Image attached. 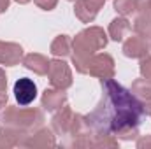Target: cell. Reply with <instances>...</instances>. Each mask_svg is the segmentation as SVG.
Here are the masks:
<instances>
[{
  "mask_svg": "<svg viewBox=\"0 0 151 149\" xmlns=\"http://www.w3.org/2000/svg\"><path fill=\"white\" fill-rule=\"evenodd\" d=\"M9 9V0H0V12H5Z\"/></svg>",
  "mask_w": 151,
  "mask_h": 149,
  "instance_id": "25",
  "label": "cell"
},
{
  "mask_svg": "<svg viewBox=\"0 0 151 149\" xmlns=\"http://www.w3.org/2000/svg\"><path fill=\"white\" fill-rule=\"evenodd\" d=\"M5 104H7V93L5 91H0V111L5 107Z\"/></svg>",
  "mask_w": 151,
  "mask_h": 149,
  "instance_id": "24",
  "label": "cell"
},
{
  "mask_svg": "<svg viewBox=\"0 0 151 149\" xmlns=\"http://www.w3.org/2000/svg\"><path fill=\"white\" fill-rule=\"evenodd\" d=\"M114 11L127 18L137 11V0H114Z\"/></svg>",
  "mask_w": 151,
  "mask_h": 149,
  "instance_id": "17",
  "label": "cell"
},
{
  "mask_svg": "<svg viewBox=\"0 0 151 149\" xmlns=\"http://www.w3.org/2000/svg\"><path fill=\"white\" fill-rule=\"evenodd\" d=\"M134 32L141 37H151V18L144 14H137V18L134 19Z\"/></svg>",
  "mask_w": 151,
  "mask_h": 149,
  "instance_id": "16",
  "label": "cell"
},
{
  "mask_svg": "<svg viewBox=\"0 0 151 149\" xmlns=\"http://www.w3.org/2000/svg\"><path fill=\"white\" fill-rule=\"evenodd\" d=\"M7 88V77H5V72L0 69V91H5Z\"/></svg>",
  "mask_w": 151,
  "mask_h": 149,
  "instance_id": "23",
  "label": "cell"
},
{
  "mask_svg": "<svg viewBox=\"0 0 151 149\" xmlns=\"http://www.w3.org/2000/svg\"><path fill=\"white\" fill-rule=\"evenodd\" d=\"M67 104V93L65 90H58V88H49L42 93L40 98V105L42 109L47 112H55L60 107H63Z\"/></svg>",
  "mask_w": 151,
  "mask_h": 149,
  "instance_id": "9",
  "label": "cell"
},
{
  "mask_svg": "<svg viewBox=\"0 0 151 149\" xmlns=\"http://www.w3.org/2000/svg\"><path fill=\"white\" fill-rule=\"evenodd\" d=\"M35 5H39L42 11H53L58 4V0H34Z\"/></svg>",
  "mask_w": 151,
  "mask_h": 149,
  "instance_id": "20",
  "label": "cell"
},
{
  "mask_svg": "<svg viewBox=\"0 0 151 149\" xmlns=\"http://www.w3.org/2000/svg\"><path fill=\"white\" fill-rule=\"evenodd\" d=\"M74 14L76 18L79 21H83V23H93L97 14H99V9H95L88 0H76Z\"/></svg>",
  "mask_w": 151,
  "mask_h": 149,
  "instance_id": "13",
  "label": "cell"
},
{
  "mask_svg": "<svg viewBox=\"0 0 151 149\" xmlns=\"http://www.w3.org/2000/svg\"><path fill=\"white\" fill-rule=\"evenodd\" d=\"M150 53V47H148V40L146 37H141V35H132L125 40L123 44V54L127 58H144L148 56Z\"/></svg>",
  "mask_w": 151,
  "mask_h": 149,
  "instance_id": "10",
  "label": "cell"
},
{
  "mask_svg": "<svg viewBox=\"0 0 151 149\" xmlns=\"http://www.w3.org/2000/svg\"><path fill=\"white\" fill-rule=\"evenodd\" d=\"M141 104H142V111H144V114L151 117V98H148V100H142Z\"/></svg>",
  "mask_w": 151,
  "mask_h": 149,
  "instance_id": "22",
  "label": "cell"
},
{
  "mask_svg": "<svg viewBox=\"0 0 151 149\" xmlns=\"http://www.w3.org/2000/svg\"><path fill=\"white\" fill-rule=\"evenodd\" d=\"M47 77L53 88L58 90H69L72 86V72L67 62L62 58L49 60V69H47Z\"/></svg>",
  "mask_w": 151,
  "mask_h": 149,
  "instance_id": "5",
  "label": "cell"
},
{
  "mask_svg": "<svg viewBox=\"0 0 151 149\" xmlns=\"http://www.w3.org/2000/svg\"><path fill=\"white\" fill-rule=\"evenodd\" d=\"M130 30H132V23L125 16H118V18H114L113 21H111V25H109V37L113 39V40H116V42H119V40H123V37Z\"/></svg>",
  "mask_w": 151,
  "mask_h": 149,
  "instance_id": "14",
  "label": "cell"
},
{
  "mask_svg": "<svg viewBox=\"0 0 151 149\" xmlns=\"http://www.w3.org/2000/svg\"><path fill=\"white\" fill-rule=\"evenodd\" d=\"M139 70H141V75H142L144 79L151 81V56H144V58H141Z\"/></svg>",
  "mask_w": 151,
  "mask_h": 149,
  "instance_id": "18",
  "label": "cell"
},
{
  "mask_svg": "<svg viewBox=\"0 0 151 149\" xmlns=\"http://www.w3.org/2000/svg\"><path fill=\"white\" fill-rule=\"evenodd\" d=\"M69 2H76V0H69Z\"/></svg>",
  "mask_w": 151,
  "mask_h": 149,
  "instance_id": "28",
  "label": "cell"
},
{
  "mask_svg": "<svg viewBox=\"0 0 151 149\" xmlns=\"http://www.w3.org/2000/svg\"><path fill=\"white\" fill-rule=\"evenodd\" d=\"M14 97L19 105H28L35 100L37 97V86L32 79L21 77L14 82Z\"/></svg>",
  "mask_w": 151,
  "mask_h": 149,
  "instance_id": "7",
  "label": "cell"
},
{
  "mask_svg": "<svg viewBox=\"0 0 151 149\" xmlns=\"http://www.w3.org/2000/svg\"><path fill=\"white\" fill-rule=\"evenodd\" d=\"M107 46V34L100 27H88L72 39V63L79 74H84L86 62Z\"/></svg>",
  "mask_w": 151,
  "mask_h": 149,
  "instance_id": "2",
  "label": "cell"
},
{
  "mask_svg": "<svg viewBox=\"0 0 151 149\" xmlns=\"http://www.w3.org/2000/svg\"><path fill=\"white\" fill-rule=\"evenodd\" d=\"M104 97L99 105L84 116L86 125L97 133H109L121 140L139 139L142 117L141 100L114 79L102 81Z\"/></svg>",
  "mask_w": 151,
  "mask_h": 149,
  "instance_id": "1",
  "label": "cell"
},
{
  "mask_svg": "<svg viewBox=\"0 0 151 149\" xmlns=\"http://www.w3.org/2000/svg\"><path fill=\"white\" fill-rule=\"evenodd\" d=\"M49 51L55 58H65L72 53V40L69 39V35H58L51 42Z\"/></svg>",
  "mask_w": 151,
  "mask_h": 149,
  "instance_id": "15",
  "label": "cell"
},
{
  "mask_svg": "<svg viewBox=\"0 0 151 149\" xmlns=\"http://www.w3.org/2000/svg\"><path fill=\"white\" fill-rule=\"evenodd\" d=\"M135 12L151 18V0H137V11Z\"/></svg>",
  "mask_w": 151,
  "mask_h": 149,
  "instance_id": "19",
  "label": "cell"
},
{
  "mask_svg": "<svg viewBox=\"0 0 151 149\" xmlns=\"http://www.w3.org/2000/svg\"><path fill=\"white\" fill-rule=\"evenodd\" d=\"M146 40H148V47H150V53H151V37H148Z\"/></svg>",
  "mask_w": 151,
  "mask_h": 149,
  "instance_id": "27",
  "label": "cell"
},
{
  "mask_svg": "<svg viewBox=\"0 0 151 149\" xmlns=\"http://www.w3.org/2000/svg\"><path fill=\"white\" fill-rule=\"evenodd\" d=\"M0 123L2 126H11L23 132H34L35 128L42 126L44 114L40 109L35 107H16L9 105L0 112Z\"/></svg>",
  "mask_w": 151,
  "mask_h": 149,
  "instance_id": "3",
  "label": "cell"
},
{
  "mask_svg": "<svg viewBox=\"0 0 151 149\" xmlns=\"http://www.w3.org/2000/svg\"><path fill=\"white\" fill-rule=\"evenodd\" d=\"M55 146H56L55 133L46 126H39L34 132H30L23 142V148H55Z\"/></svg>",
  "mask_w": 151,
  "mask_h": 149,
  "instance_id": "6",
  "label": "cell"
},
{
  "mask_svg": "<svg viewBox=\"0 0 151 149\" xmlns=\"http://www.w3.org/2000/svg\"><path fill=\"white\" fill-rule=\"evenodd\" d=\"M114 60L111 54L107 53H95L88 62H86V67H84V74L86 75H93L100 81H106V79H113L114 77Z\"/></svg>",
  "mask_w": 151,
  "mask_h": 149,
  "instance_id": "4",
  "label": "cell"
},
{
  "mask_svg": "<svg viewBox=\"0 0 151 149\" xmlns=\"http://www.w3.org/2000/svg\"><path fill=\"white\" fill-rule=\"evenodd\" d=\"M150 82H151V81H150Z\"/></svg>",
  "mask_w": 151,
  "mask_h": 149,
  "instance_id": "29",
  "label": "cell"
},
{
  "mask_svg": "<svg viewBox=\"0 0 151 149\" xmlns=\"http://www.w3.org/2000/svg\"><path fill=\"white\" fill-rule=\"evenodd\" d=\"M14 2H18V4H28L30 0H14Z\"/></svg>",
  "mask_w": 151,
  "mask_h": 149,
  "instance_id": "26",
  "label": "cell"
},
{
  "mask_svg": "<svg viewBox=\"0 0 151 149\" xmlns=\"http://www.w3.org/2000/svg\"><path fill=\"white\" fill-rule=\"evenodd\" d=\"M23 65L32 70L34 74L37 75H46L47 74V69H49V60L39 53H30L27 56H23Z\"/></svg>",
  "mask_w": 151,
  "mask_h": 149,
  "instance_id": "12",
  "label": "cell"
},
{
  "mask_svg": "<svg viewBox=\"0 0 151 149\" xmlns=\"http://www.w3.org/2000/svg\"><path fill=\"white\" fill-rule=\"evenodd\" d=\"M30 132L16 130L11 126H2L0 128V149H11V148H23V142Z\"/></svg>",
  "mask_w": 151,
  "mask_h": 149,
  "instance_id": "11",
  "label": "cell"
},
{
  "mask_svg": "<svg viewBox=\"0 0 151 149\" xmlns=\"http://www.w3.org/2000/svg\"><path fill=\"white\" fill-rule=\"evenodd\" d=\"M137 148L139 149H151V135H146V137H141L137 139Z\"/></svg>",
  "mask_w": 151,
  "mask_h": 149,
  "instance_id": "21",
  "label": "cell"
},
{
  "mask_svg": "<svg viewBox=\"0 0 151 149\" xmlns=\"http://www.w3.org/2000/svg\"><path fill=\"white\" fill-rule=\"evenodd\" d=\"M19 62H23V47L16 42L0 40V65L14 67Z\"/></svg>",
  "mask_w": 151,
  "mask_h": 149,
  "instance_id": "8",
  "label": "cell"
}]
</instances>
